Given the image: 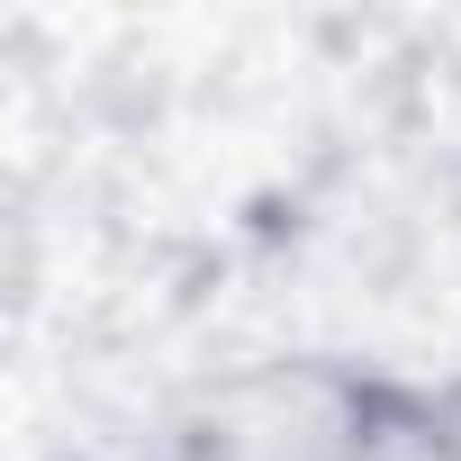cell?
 <instances>
[{
  "mask_svg": "<svg viewBox=\"0 0 461 461\" xmlns=\"http://www.w3.org/2000/svg\"><path fill=\"white\" fill-rule=\"evenodd\" d=\"M371 416H380V380L371 371L263 362V371L217 380L181 416L172 461H362L371 452Z\"/></svg>",
  "mask_w": 461,
  "mask_h": 461,
  "instance_id": "6da1fadb",
  "label": "cell"
}]
</instances>
